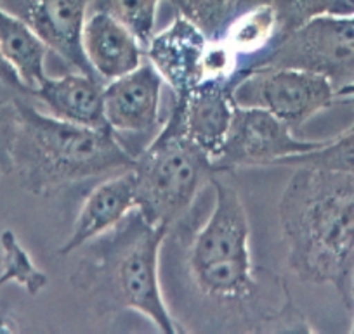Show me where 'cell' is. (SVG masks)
Instances as JSON below:
<instances>
[{
	"mask_svg": "<svg viewBox=\"0 0 354 334\" xmlns=\"http://www.w3.org/2000/svg\"><path fill=\"white\" fill-rule=\"evenodd\" d=\"M240 78V75L230 78H209L188 95L177 97L185 106L189 137L209 155L210 161L219 155L230 130L236 106L233 101V90Z\"/></svg>",
	"mask_w": 354,
	"mask_h": 334,
	"instance_id": "cell-13",
	"label": "cell"
},
{
	"mask_svg": "<svg viewBox=\"0 0 354 334\" xmlns=\"http://www.w3.org/2000/svg\"><path fill=\"white\" fill-rule=\"evenodd\" d=\"M0 6L25 19L49 50L75 70L97 77L82 46V32L93 0H0Z\"/></svg>",
	"mask_w": 354,
	"mask_h": 334,
	"instance_id": "cell-10",
	"label": "cell"
},
{
	"mask_svg": "<svg viewBox=\"0 0 354 334\" xmlns=\"http://www.w3.org/2000/svg\"><path fill=\"white\" fill-rule=\"evenodd\" d=\"M169 227L155 226L134 208L120 224L82 246L71 286L84 293L97 315L136 310L156 331L185 333L170 315L160 286V250Z\"/></svg>",
	"mask_w": 354,
	"mask_h": 334,
	"instance_id": "cell-2",
	"label": "cell"
},
{
	"mask_svg": "<svg viewBox=\"0 0 354 334\" xmlns=\"http://www.w3.org/2000/svg\"><path fill=\"white\" fill-rule=\"evenodd\" d=\"M353 18H354V16H353Z\"/></svg>",
	"mask_w": 354,
	"mask_h": 334,
	"instance_id": "cell-29",
	"label": "cell"
},
{
	"mask_svg": "<svg viewBox=\"0 0 354 334\" xmlns=\"http://www.w3.org/2000/svg\"><path fill=\"white\" fill-rule=\"evenodd\" d=\"M0 248H2V272H0V288L9 282L21 286L28 295L35 296L47 286L46 272L40 271L33 264L28 251L23 248L16 234L6 229L0 234Z\"/></svg>",
	"mask_w": 354,
	"mask_h": 334,
	"instance_id": "cell-17",
	"label": "cell"
},
{
	"mask_svg": "<svg viewBox=\"0 0 354 334\" xmlns=\"http://www.w3.org/2000/svg\"><path fill=\"white\" fill-rule=\"evenodd\" d=\"M136 208L155 226L172 227L214 175L209 155L189 137L185 106L176 97L169 118L134 156Z\"/></svg>",
	"mask_w": 354,
	"mask_h": 334,
	"instance_id": "cell-4",
	"label": "cell"
},
{
	"mask_svg": "<svg viewBox=\"0 0 354 334\" xmlns=\"http://www.w3.org/2000/svg\"><path fill=\"white\" fill-rule=\"evenodd\" d=\"M19 326L6 310H0V333H18Z\"/></svg>",
	"mask_w": 354,
	"mask_h": 334,
	"instance_id": "cell-25",
	"label": "cell"
},
{
	"mask_svg": "<svg viewBox=\"0 0 354 334\" xmlns=\"http://www.w3.org/2000/svg\"><path fill=\"white\" fill-rule=\"evenodd\" d=\"M82 46L97 78L108 81L131 73L146 57L141 42L122 23L103 11H93L87 16Z\"/></svg>",
	"mask_w": 354,
	"mask_h": 334,
	"instance_id": "cell-14",
	"label": "cell"
},
{
	"mask_svg": "<svg viewBox=\"0 0 354 334\" xmlns=\"http://www.w3.org/2000/svg\"><path fill=\"white\" fill-rule=\"evenodd\" d=\"M328 14L354 16V0H330Z\"/></svg>",
	"mask_w": 354,
	"mask_h": 334,
	"instance_id": "cell-24",
	"label": "cell"
},
{
	"mask_svg": "<svg viewBox=\"0 0 354 334\" xmlns=\"http://www.w3.org/2000/svg\"><path fill=\"white\" fill-rule=\"evenodd\" d=\"M12 161L19 186L33 196H50L64 186L131 168L134 156L111 128H94L37 111L21 99Z\"/></svg>",
	"mask_w": 354,
	"mask_h": 334,
	"instance_id": "cell-3",
	"label": "cell"
},
{
	"mask_svg": "<svg viewBox=\"0 0 354 334\" xmlns=\"http://www.w3.org/2000/svg\"><path fill=\"white\" fill-rule=\"evenodd\" d=\"M337 101L342 102H354V84L342 87L340 90H337Z\"/></svg>",
	"mask_w": 354,
	"mask_h": 334,
	"instance_id": "cell-27",
	"label": "cell"
},
{
	"mask_svg": "<svg viewBox=\"0 0 354 334\" xmlns=\"http://www.w3.org/2000/svg\"><path fill=\"white\" fill-rule=\"evenodd\" d=\"M18 134V108L15 101H0V177L15 172L12 151Z\"/></svg>",
	"mask_w": 354,
	"mask_h": 334,
	"instance_id": "cell-22",
	"label": "cell"
},
{
	"mask_svg": "<svg viewBox=\"0 0 354 334\" xmlns=\"http://www.w3.org/2000/svg\"><path fill=\"white\" fill-rule=\"evenodd\" d=\"M325 141L299 139L285 121L261 108L234 106L230 130L219 155L212 159L214 175L254 166H274L295 155H304Z\"/></svg>",
	"mask_w": 354,
	"mask_h": 334,
	"instance_id": "cell-8",
	"label": "cell"
},
{
	"mask_svg": "<svg viewBox=\"0 0 354 334\" xmlns=\"http://www.w3.org/2000/svg\"><path fill=\"white\" fill-rule=\"evenodd\" d=\"M0 46L4 56L28 87L30 95L47 77L46 57L49 47L23 18L0 6Z\"/></svg>",
	"mask_w": 354,
	"mask_h": 334,
	"instance_id": "cell-16",
	"label": "cell"
},
{
	"mask_svg": "<svg viewBox=\"0 0 354 334\" xmlns=\"http://www.w3.org/2000/svg\"><path fill=\"white\" fill-rule=\"evenodd\" d=\"M136 208V179L132 168L113 173L97 184L82 203L73 229L57 253L71 255L120 224Z\"/></svg>",
	"mask_w": 354,
	"mask_h": 334,
	"instance_id": "cell-12",
	"label": "cell"
},
{
	"mask_svg": "<svg viewBox=\"0 0 354 334\" xmlns=\"http://www.w3.org/2000/svg\"><path fill=\"white\" fill-rule=\"evenodd\" d=\"M347 308H349L351 315H353V324H351V333H354V272L351 277V288H349V299H347Z\"/></svg>",
	"mask_w": 354,
	"mask_h": 334,
	"instance_id": "cell-28",
	"label": "cell"
},
{
	"mask_svg": "<svg viewBox=\"0 0 354 334\" xmlns=\"http://www.w3.org/2000/svg\"><path fill=\"white\" fill-rule=\"evenodd\" d=\"M233 101L261 108L297 130L302 124L337 101L335 88L322 75L297 68L264 66L248 71L233 90Z\"/></svg>",
	"mask_w": 354,
	"mask_h": 334,
	"instance_id": "cell-7",
	"label": "cell"
},
{
	"mask_svg": "<svg viewBox=\"0 0 354 334\" xmlns=\"http://www.w3.org/2000/svg\"><path fill=\"white\" fill-rule=\"evenodd\" d=\"M297 68L322 75L337 90L354 84V18L323 14L280 40L257 68ZM255 68V70H257Z\"/></svg>",
	"mask_w": 354,
	"mask_h": 334,
	"instance_id": "cell-6",
	"label": "cell"
},
{
	"mask_svg": "<svg viewBox=\"0 0 354 334\" xmlns=\"http://www.w3.org/2000/svg\"><path fill=\"white\" fill-rule=\"evenodd\" d=\"M179 14L198 26L210 40L224 35L238 16V0H170Z\"/></svg>",
	"mask_w": 354,
	"mask_h": 334,
	"instance_id": "cell-20",
	"label": "cell"
},
{
	"mask_svg": "<svg viewBox=\"0 0 354 334\" xmlns=\"http://www.w3.org/2000/svg\"><path fill=\"white\" fill-rule=\"evenodd\" d=\"M0 84H4L6 87L12 88V90H18L19 94H28L30 90L23 80L19 78V75L16 73V70L12 68V64L9 63L8 57L4 56V50H2V46H0Z\"/></svg>",
	"mask_w": 354,
	"mask_h": 334,
	"instance_id": "cell-23",
	"label": "cell"
},
{
	"mask_svg": "<svg viewBox=\"0 0 354 334\" xmlns=\"http://www.w3.org/2000/svg\"><path fill=\"white\" fill-rule=\"evenodd\" d=\"M274 0H238V14L245 11H250V9L259 8V6H268L273 4Z\"/></svg>",
	"mask_w": 354,
	"mask_h": 334,
	"instance_id": "cell-26",
	"label": "cell"
},
{
	"mask_svg": "<svg viewBox=\"0 0 354 334\" xmlns=\"http://www.w3.org/2000/svg\"><path fill=\"white\" fill-rule=\"evenodd\" d=\"M93 6L94 11L108 12L122 23L141 42L146 52L149 40L155 35L160 0H93Z\"/></svg>",
	"mask_w": 354,
	"mask_h": 334,
	"instance_id": "cell-19",
	"label": "cell"
},
{
	"mask_svg": "<svg viewBox=\"0 0 354 334\" xmlns=\"http://www.w3.org/2000/svg\"><path fill=\"white\" fill-rule=\"evenodd\" d=\"M274 166H308L330 172H340L354 175V125L344 134L326 139L325 144L304 155H295L278 161Z\"/></svg>",
	"mask_w": 354,
	"mask_h": 334,
	"instance_id": "cell-18",
	"label": "cell"
},
{
	"mask_svg": "<svg viewBox=\"0 0 354 334\" xmlns=\"http://www.w3.org/2000/svg\"><path fill=\"white\" fill-rule=\"evenodd\" d=\"M163 78L145 57L131 73L103 87L104 120L117 135L151 137L160 124Z\"/></svg>",
	"mask_w": 354,
	"mask_h": 334,
	"instance_id": "cell-9",
	"label": "cell"
},
{
	"mask_svg": "<svg viewBox=\"0 0 354 334\" xmlns=\"http://www.w3.org/2000/svg\"><path fill=\"white\" fill-rule=\"evenodd\" d=\"M209 46V37L179 14L167 28L151 37L146 47V59L158 70L176 97H183L207 80Z\"/></svg>",
	"mask_w": 354,
	"mask_h": 334,
	"instance_id": "cell-11",
	"label": "cell"
},
{
	"mask_svg": "<svg viewBox=\"0 0 354 334\" xmlns=\"http://www.w3.org/2000/svg\"><path fill=\"white\" fill-rule=\"evenodd\" d=\"M278 218L290 271L302 282L333 286L347 305L354 272V175L295 168Z\"/></svg>",
	"mask_w": 354,
	"mask_h": 334,
	"instance_id": "cell-1",
	"label": "cell"
},
{
	"mask_svg": "<svg viewBox=\"0 0 354 334\" xmlns=\"http://www.w3.org/2000/svg\"><path fill=\"white\" fill-rule=\"evenodd\" d=\"M103 87L100 78L84 71L46 77L32 95L39 97L59 120L94 128H110L104 120Z\"/></svg>",
	"mask_w": 354,
	"mask_h": 334,
	"instance_id": "cell-15",
	"label": "cell"
},
{
	"mask_svg": "<svg viewBox=\"0 0 354 334\" xmlns=\"http://www.w3.org/2000/svg\"><path fill=\"white\" fill-rule=\"evenodd\" d=\"M273 8L278 33L283 39L311 19L328 14L330 0H274Z\"/></svg>",
	"mask_w": 354,
	"mask_h": 334,
	"instance_id": "cell-21",
	"label": "cell"
},
{
	"mask_svg": "<svg viewBox=\"0 0 354 334\" xmlns=\"http://www.w3.org/2000/svg\"><path fill=\"white\" fill-rule=\"evenodd\" d=\"M214 204L189 246V272L198 291L223 303L250 302L259 281L250 253V224L234 187L210 177Z\"/></svg>",
	"mask_w": 354,
	"mask_h": 334,
	"instance_id": "cell-5",
	"label": "cell"
}]
</instances>
